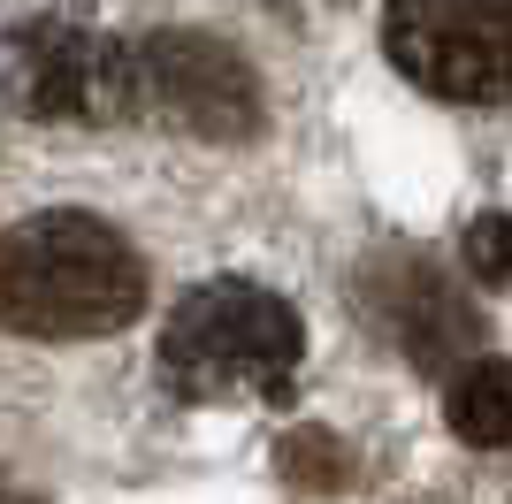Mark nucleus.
I'll return each mask as SVG.
<instances>
[{
	"label": "nucleus",
	"instance_id": "nucleus-1",
	"mask_svg": "<svg viewBox=\"0 0 512 504\" xmlns=\"http://www.w3.org/2000/svg\"><path fill=\"white\" fill-rule=\"evenodd\" d=\"M146 306V260L92 214H31L0 230V329L107 336Z\"/></svg>",
	"mask_w": 512,
	"mask_h": 504
},
{
	"label": "nucleus",
	"instance_id": "nucleus-2",
	"mask_svg": "<svg viewBox=\"0 0 512 504\" xmlns=\"http://www.w3.org/2000/svg\"><path fill=\"white\" fill-rule=\"evenodd\" d=\"M306 329L260 283H199L161 321V375L176 398H268L299 375Z\"/></svg>",
	"mask_w": 512,
	"mask_h": 504
},
{
	"label": "nucleus",
	"instance_id": "nucleus-3",
	"mask_svg": "<svg viewBox=\"0 0 512 504\" xmlns=\"http://www.w3.org/2000/svg\"><path fill=\"white\" fill-rule=\"evenodd\" d=\"M383 46L436 100H512V0H383Z\"/></svg>",
	"mask_w": 512,
	"mask_h": 504
},
{
	"label": "nucleus",
	"instance_id": "nucleus-4",
	"mask_svg": "<svg viewBox=\"0 0 512 504\" xmlns=\"http://www.w3.org/2000/svg\"><path fill=\"white\" fill-rule=\"evenodd\" d=\"M8 92L39 123H123L138 115V46L85 23H23L8 39Z\"/></svg>",
	"mask_w": 512,
	"mask_h": 504
},
{
	"label": "nucleus",
	"instance_id": "nucleus-5",
	"mask_svg": "<svg viewBox=\"0 0 512 504\" xmlns=\"http://www.w3.org/2000/svg\"><path fill=\"white\" fill-rule=\"evenodd\" d=\"M138 115L192 130V138H245L260 123V84L230 46L199 31L138 39Z\"/></svg>",
	"mask_w": 512,
	"mask_h": 504
},
{
	"label": "nucleus",
	"instance_id": "nucleus-6",
	"mask_svg": "<svg viewBox=\"0 0 512 504\" xmlns=\"http://www.w3.org/2000/svg\"><path fill=\"white\" fill-rule=\"evenodd\" d=\"M444 413H451V436L482 443V451L512 443V359H467L451 375Z\"/></svg>",
	"mask_w": 512,
	"mask_h": 504
},
{
	"label": "nucleus",
	"instance_id": "nucleus-7",
	"mask_svg": "<svg viewBox=\"0 0 512 504\" xmlns=\"http://www.w3.org/2000/svg\"><path fill=\"white\" fill-rule=\"evenodd\" d=\"M467 268L482 275V283H505L512 275V214H482L467 230Z\"/></svg>",
	"mask_w": 512,
	"mask_h": 504
},
{
	"label": "nucleus",
	"instance_id": "nucleus-8",
	"mask_svg": "<svg viewBox=\"0 0 512 504\" xmlns=\"http://www.w3.org/2000/svg\"><path fill=\"white\" fill-rule=\"evenodd\" d=\"M0 504H31V497H23V489H0Z\"/></svg>",
	"mask_w": 512,
	"mask_h": 504
}]
</instances>
